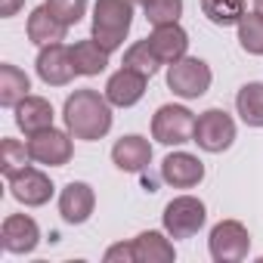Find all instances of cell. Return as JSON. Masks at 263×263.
I'll list each match as a JSON object with an SVG mask.
<instances>
[{
	"label": "cell",
	"mask_w": 263,
	"mask_h": 263,
	"mask_svg": "<svg viewBox=\"0 0 263 263\" xmlns=\"http://www.w3.org/2000/svg\"><path fill=\"white\" fill-rule=\"evenodd\" d=\"M62 118H65V127L74 140L96 143L111 130V102L105 99V93L84 87L65 99Z\"/></svg>",
	"instance_id": "6da1fadb"
},
{
	"label": "cell",
	"mask_w": 263,
	"mask_h": 263,
	"mask_svg": "<svg viewBox=\"0 0 263 263\" xmlns=\"http://www.w3.org/2000/svg\"><path fill=\"white\" fill-rule=\"evenodd\" d=\"M134 25V0H96L93 4V41L115 53Z\"/></svg>",
	"instance_id": "7a4b0ae2"
},
{
	"label": "cell",
	"mask_w": 263,
	"mask_h": 263,
	"mask_svg": "<svg viewBox=\"0 0 263 263\" xmlns=\"http://www.w3.org/2000/svg\"><path fill=\"white\" fill-rule=\"evenodd\" d=\"M211 65L198 56H183L180 62H174L167 68V87L174 90V96L180 99H198L211 90Z\"/></svg>",
	"instance_id": "3957f363"
},
{
	"label": "cell",
	"mask_w": 263,
	"mask_h": 263,
	"mask_svg": "<svg viewBox=\"0 0 263 263\" xmlns=\"http://www.w3.org/2000/svg\"><path fill=\"white\" fill-rule=\"evenodd\" d=\"M208 220V211H204V201L195 198V195H177L174 201H167L164 214H161V223H164V232L171 238H192Z\"/></svg>",
	"instance_id": "277c9868"
},
{
	"label": "cell",
	"mask_w": 263,
	"mask_h": 263,
	"mask_svg": "<svg viewBox=\"0 0 263 263\" xmlns=\"http://www.w3.org/2000/svg\"><path fill=\"white\" fill-rule=\"evenodd\" d=\"M152 137L161 146H183L195 140V115L186 105H161L152 118Z\"/></svg>",
	"instance_id": "5b68a950"
},
{
	"label": "cell",
	"mask_w": 263,
	"mask_h": 263,
	"mask_svg": "<svg viewBox=\"0 0 263 263\" xmlns=\"http://www.w3.org/2000/svg\"><path fill=\"white\" fill-rule=\"evenodd\" d=\"M198 149L217 155V152H226L232 143H235V121L223 111V108H208L195 118V140Z\"/></svg>",
	"instance_id": "8992f818"
},
{
	"label": "cell",
	"mask_w": 263,
	"mask_h": 263,
	"mask_svg": "<svg viewBox=\"0 0 263 263\" xmlns=\"http://www.w3.org/2000/svg\"><path fill=\"white\" fill-rule=\"evenodd\" d=\"M208 248H211V257L217 263H238L251 251V235L238 220H220L211 229Z\"/></svg>",
	"instance_id": "52a82bcc"
},
{
	"label": "cell",
	"mask_w": 263,
	"mask_h": 263,
	"mask_svg": "<svg viewBox=\"0 0 263 263\" xmlns=\"http://www.w3.org/2000/svg\"><path fill=\"white\" fill-rule=\"evenodd\" d=\"M28 152L37 164H47V167H65L71 161V134H62L56 127H47L41 134H31L28 137Z\"/></svg>",
	"instance_id": "ba28073f"
},
{
	"label": "cell",
	"mask_w": 263,
	"mask_h": 263,
	"mask_svg": "<svg viewBox=\"0 0 263 263\" xmlns=\"http://www.w3.org/2000/svg\"><path fill=\"white\" fill-rule=\"evenodd\" d=\"M34 68H37V78L47 87H65L78 74L74 59H71V47H65V44H47V47H41Z\"/></svg>",
	"instance_id": "9c48e42d"
},
{
	"label": "cell",
	"mask_w": 263,
	"mask_h": 263,
	"mask_svg": "<svg viewBox=\"0 0 263 263\" xmlns=\"http://www.w3.org/2000/svg\"><path fill=\"white\" fill-rule=\"evenodd\" d=\"M93 208H96V192H93L90 183L71 180V183L59 192V214H62V220L71 223V226L87 223L90 214H93Z\"/></svg>",
	"instance_id": "30bf717a"
},
{
	"label": "cell",
	"mask_w": 263,
	"mask_h": 263,
	"mask_svg": "<svg viewBox=\"0 0 263 263\" xmlns=\"http://www.w3.org/2000/svg\"><path fill=\"white\" fill-rule=\"evenodd\" d=\"M10 192H13V198H16L19 204H25V208H41V204H47V201L53 198V183H50V177H47L44 171L25 167L19 177L10 180Z\"/></svg>",
	"instance_id": "8fae6325"
},
{
	"label": "cell",
	"mask_w": 263,
	"mask_h": 263,
	"mask_svg": "<svg viewBox=\"0 0 263 263\" xmlns=\"http://www.w3.org/2000/svg\"><path fill=\"white\" fill-rule=\"evenodd\" d=\"M0 238H4V248L10 254H31L41 245V229H37L34 217H28V214H10L4 220Z\"/></svg>",
	"instance_id": "7c38bea8"
},
{
	"label": "cell",
	"mask_w": 263,
	"mask_h": 263,
	"mask_svg": "<svg viewBox=\"0 0 263 263\" xmlns=\"http://www.w3.org/2000/svg\"><path fill=\"white\" fill-rule=\"evenodd\" d=\"M161 180L174 189H192L204 180V164L189 152H171L161 161Z\"/></svg>",
	"instance_id": "4fadbf2b"
},
{
	"label": "cell",
	"mask_w": 263,
	"mask_h": 263,
	"mask_svg": "<svg viewBox=\"0 0 263 263\" xmlns=\"http://www.w3.org/2000/svg\"><path fill=\"white\" fill-rule=\"evenodd\" d=\"M146 74L134 71V68H121L108 78L105 84V99L118 108H130V105H137L143 96H146Z\"/></svg>",
	"instance_id": "5bb4252c"
},
{
	"label": "cell",
	"mask_w": 263,
	"mask_h": 263,
	"mask_svg": "<svg viewBox=\"0 0 263 263\" xmlns=\"http://www.w3.org/2000/svg\"><path fill=\"white\" fill-rule=\"evenodd\" d=\"M111 161L118 171L124 174H143L149 164H152V146L149 140L130 134V137H121L115 146H111Z\"/></svg>",
	"instance_id": "9a60e30c"
},
{
	"label": "cell",
	"mask_w": 263,
	"mask_h": 263,
	"mask_svg": "<svg viewBox=\"0 0 263 263\" xmlns=\"http://www.w3.org/2000/svg\"><path fill=\"white\" fill-rule=\"evenodd\" d=\"M149 44H152V50L158 53V59H161L164 65H174V62H180V59L186 56V50H189V34H186V28H183L180 22H174V25H158V28L152 31V37H149Z\"/></svg>",
	"instance_id": "2e32d148"
},
{
	"label": "cell",
	"mask_w": 263,
	"mask_h": 263,
	"mask_svg": "<svg viewBox=\"0 0 263 263\" xmlns=\"http://www.w3.org/2000/svg\"><path fill=\"white\" fill-rule=\"evenodd\" d=\"M16 124H19V130H22L25 137L41 134V130L53 127V105H50V99L28 93V96L16 105Z\"/></svg>",
	"instance_id": "e0dca14e"
},
{
	"label": "cell",
	"mask_w": 263,
	"mask_h": 263,
	"mask_svg": "<svg viewBox=\"0 0 263 263\" xmlns=\"http://www.w3.org/2000/svg\"><path fill=\"white\" fill-rule=\"evenodd\" d=\"M65 34H68V25H65L62 19H56L47 4L37 7V10H31V16H28V41H31V44H37V47L62 44Z\"/></svg>",
	"instance_id": "ac0fdd59"
},
{
	"label": "cell",
	"mask_w": 263,
	"mask_h": 263,
	"mask_svg": "<svg viewBox=\"0 0 263 263\" xmlns=\"http://www.w3.org/2000/svg\"><path fill=\"white\" fill-rule=\"evenodd\" d=\"M134 257H137V263H171L177 257V251H174L171 238L149 229L134 238Z\"/></svg>",
	"instance_id": "d6986e66"
},
{
	"label": "cell",
	"mask_w": 263,
	"mask_h": 263,
	"mask_svg": "<svg viewBox=\"0 0 263 263\" xmlns=\"http://www.w3.org/2000/svg\"><path fill=\"white\" fill-rule=\"evenodd\" d=\"M71 59H74V68L78 74L84 78H93V74H102L108 68V50L99 44V41H78L71 47Z\"/></svg>",
	"instance_id": "ffe728a7"
},
{
	"label": "cell",
	"mask_w": 263,
	"mask_h": 263,
	"mask_svg": "<svg viewBox=\"0 0 263 263\" xmlns=\"http://www.w3.org/2000/svg\"><path fill=\"white\" fill-rule=\"evenodd\" d=\"M28 90H31V81L19 65H10V62L0 65V105L16 108L28 96Z\"/></svg>",
	"instance_id": "44dd1931"
},
{
	"label": "cell",
	"mask_w": 263,
	"mask_h": 263,
	"mask_svg": "<svg viewBox=\"0 0 263 263\" xmlns=\"http://www.w3.org/2000/svg\"><path fill=\"white\" fill-rule=\"evenodd\" d=\"M235 108L248 127H263V84L260 81L245 84L235 96Z\"/></svg>",
	"instance_id": "7402d4cb"
},
{
	"label": "cell",
	"mask_w": 263,
	"mask_h": 263,
	"mask_svg": "<svg viewBox=\"0 0 263 263\" xmlns=\"http://www.w3.org/2000/svg\"><path fill=\"white\" fill-rule=\"evenodd\" d=\"M31 152H28V143H19V140H4L0 143V171H4L7 180L19 177L25 167H31Z\"/></svg>",
	"instance_id": "603a6c76"
},
{
	"label": "cell",
	"mask_w": 263,
	"mask_h": 263,
	"mask_svg": "<svg viewBox=\"0 0 263 263\" xmlns=\"http://www.w3.org/2000/svg\"><path fill=\"white\" fill-rule=\"evenodd\" d=\"M201 13L217 28H229V25H238L241 22V16H245V0H201Z\"/></svg>",
	"instance_id": "cb8c5ba5"
},
{
	"label": "cell",
	"mask_w": 263,
	"mask_h": 263,
	"mask_svg": "<svg viewBox=\"0 0 263 263\" xmlns=\"http://www.w3.org/2000/svg\"><path fill=\"white\" fill-rule=\"evenodd\" d=\"M238 28V44L245 53L251 56H263V13H245L241 22L235 25Z\"/></svg>",
	"instance_id": "d4e9b609"
},
{
	"label": "cell",
	"mask_w": 263,
	"mask_h": 263,
	"mask_svg": "<svg viewBox=\"0 0 263 263\" xmlns=\"http://www.w3.org/2000/svg\"><path fill=\"white\" fill-rule=\"evenodd\" d=\"M158 65H164V62L158 59V53L152 50L149 41H137L134 47H127V53H124V68H134V71H140L146 78H152L158 71Z\"/></svg>",
	"instance_id": "484cf974"
},
{
	"label": "cell",
	"mask_w": 263,
	"mask_h": 263,
	"mask_svg": "<svg viewBox=\"0 0 263 263\" xmlns=\"http://www.w3.org/2000/svg\"><path fill=\"white\" fill-rule=\"evenodd\" d=\"M143 13H146V22H149L152 28H158V25H174V22H180V16H183V0H149V4L143 7Z\"/></svg>",
	"instance_id": "4316f807"
},
{
	"label": "cell",
	"mask_w": 263,
	"mask_h": 263,
	"mask_svg": "<svg viewBox=\"0 0 263 263\" xmlns=\"http://www.w3.org/2000/svg\"><path fill=\"white\" fill-rule=\"evenodd\" d=\"M47 7H50V13H53L56 19H62V22L71 28V25H78V22L84 19L87 0H47Z\"/></svg>",
	"instance_id": "83f0119b"
},
{
	"label": "cell",
	"mask_w": 263,
	"mask_h": 263,
	"mask_svg": "<svg viewBox=\"0 0 263 263\" xmlns=\"http://www.w3.org/2000/svg\"><path fill=\"white\" fill-rule=\"evenodd\" d=\"M115 260H124V263H137V257H134V241L130 245H111L108 251H105V263H115Z\"/></svg>",
	"instance_id": "f1b7e54d"
},
{
	"label": "cell",
	"mask_w": 263,
	"mask_h": 263,
	"mask_svg": "<svg viewBox=\"0 0 263 263\" xmlns=\"http://www.w3.org/2000/svg\"><path fill=\"white\" fill-rule=\"evenodd\" d=\"M22 4H25V0H0V16H4V19L16 16L22 10Z\"/></svg>",
	"instance_id": "f546056e"
},
{
	"label": "cell",
	"mask_w": 263,
	"mask_h": 263,
	"mask_svg": "<svg viewBox=\"0 0 263 263\" xmlns=\"http://www.w3.org/2000/svg\"><path fill=\"white\" fill-rule=\"evenodd\" d=\"M254 10H257V13H263V0H254Z\"/></svg>",
	"instance_id": "4dcf8cb0"
},
{
	"label": "cell",
	"mask_w": 263,
	"mask_h": 263,
	"mask_svg": "<svg viewBox=\"0 0 263 263\" xmlns=\"http://www.w3.org/2000/svg\"><path fill=\"white\" fill-rule=\"evenodd\" d=\"M134 4H140V7H146V4H149V0H134Z\"/></svg>",
	"instance_id": "1f68e13d"
}]
</instances>
